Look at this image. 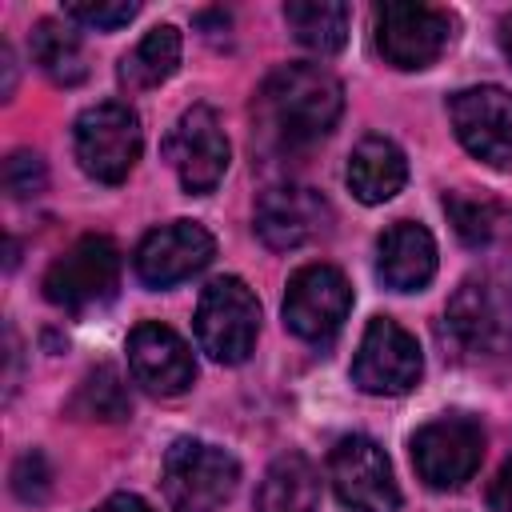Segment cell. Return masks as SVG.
Wrapping results in <instances>:
<instances>
[{"mask_svg":"<svg viewBox=\"0 0 512 512\" xmlns=\"http://www.w3.org/2000/svg\"><path fill=\"white\" fill-rule=\"evenodd\" d=\"M328 232H332V204L316 188L280 184L256 200V236L276 252L304 248Z\"/></svg>","mask_w":512,"mask_h":512,"instance_id":"obj_14","label":"cell"},{"mask_svg":"<svg viewBox=\"0 0 512 512\" xmlns=\"http://www.w3.org/2000/svg\"><path fill=\"white\" fill-rule=\"evenodd\" d=\"M180 68V28L176 24H156L144 32V40L120 60V84L128 92H148L164 84Z\"/></svg>","mask_w":512,"mask_h":512,"instance_id":"obj_20","label":"cell"},{"mask_svg":"<svg viewBox=\"0 0 512 512\" xmlns=\"http://www.w3.org/2000/svg\"><path fill=\"white\" fill-rule=\"evenodd\" d=\"M348 20H352V12L340 0H292V4H284V24L292 28V36L320 56L344 48Z\"/></svg>","mask_w":512,"mask_h":512,"instance_id":"obj_22","label":"cell"},{"mask_svg":"<svg viewBox=\"0 0 512 512\" xmlns=\"http://www.w3.org/2000/svg\"><path fill=\"white\" fill-rule=\"evenodd\" d=\"M72 140H76L80 168L100 184L128 180V172L136 168L140 148H144L140 116L120 100H104V104L84 108L80 120H76Z\"/></svg>","mask_w":512,"mask_h":512,"instance_id":"obj_6","label":"cell"},{"mask_svg":"<svg viewBox=\"0 0 512 512\" xmlns=\"http://www.w3.org/2000/svg\"><path fill=\"white\" fill-rule=\"evenodd\" d=\"M320 476L304 452H284L268 464L256 488V512H316Z\"/></svg>","mask_w":512,"mask_h":512,"instance_id":"obj_19","label":"cell"},{"mask_svg":"<svg viewBox=\"0 0 512 512\" xmlns=\"http://www.w3.org/2000/svg\"><path fill=\"white\" fill-rule=\"evenodd\" d=\"M48 480H52V472H48V460H44L40 448L24 452V456L12 464V492H16L24 504H40V500L48 496Z\"/></svg>","mask_w":512,"mask_h":512,"instance_id":"obj_27","label":"cell"},{"mask_svg":"<svg viewBox=\"0 0 512 512\" xmlns=\"http://www.w3.org/2000/svg\"><path fill=\"white\" fill-rule=\"evenodd\" d=\"M328 480H332L336 500L352 512H396L400 508L392 464L372 436L352 432L336 440V448L328 452Z\"/></svg>","mask_w":512,"mask_h":512,"instance_id":"obj_10","label":"cell"},{"mask_svg":"<svg viewBox=\"0 0 512 512\" xmlns=\"http://www.w3.org/2000/svg\"><path fill=\"white\" fill-rule=\"evenodd\" d=\"M440 340L468 368L512 360V272L468 276L440 316Z\"/></svg>","mask_w":512,"mask_h":512,"instance_id":"obj_2","label":"cell"},{"mask_svg":"<svg viewBox=\"0 0 512 512\" xmlns=\"http://www.w3.org/2000/svg\"><path fill=\"white\" fill-rule=\"evenodd\" d=\"M352 312V288L332 264H304L284 292V324L308 344H328Z\"/></svg>","mask_w":512,"mask_h":512,"instance_id":"obj_11","label":"cell"},{"mask_svg":"<svg viewBox=\"0 0 512 512\" xmlns=\"http://www.w3.org/2000/svg\"><path fill=\"white\" fill-rule=\"evenodd\" d=\"M240 484V464L232 452L180 436L164 452L160 488L172 512H220Z\"/></svg>","mask_w":512,"mask_h":512,"instance_id":"obj_3","label":"cell"},{"mask_svg":"<svg viewBox=\"0 0 512 512\" xmlns=\"http://www.w3.org/2000/svg\"><path fill=\"white\" fill-rule=\"evenodd\" d=\"M348 188L360 204L392 200L408 180V160L388 136H364L348 156Z\"/></svg>","mask_w":512,"mask_h":512,"instance_id":"obj_18","label":"cell"},{"mask_svg":"<svg viewBox=\"0 0 512 512\" xmlns=\"http://www.w3.org/2000/svg\"><path fill=\"white\" fill-rule=\"evenodd\" d=\"M44 184H48V168H44L40 152L16 148V152L4 160V188H8V196H16V200L40 196Z\"/></svg>","mask_w":512,"mask_h":512,"instance_id":"obj_25","label":"cell"},{"mask_svg":"<svg viewBox=\"0 0 512 512\" xmlns=\"http://www.w3.org/2000/svg\"><path fill=\"white\" fill-rule=\"evenodd\" d=\"M420 372H424V356L416 336L388 316H372L352 356V384L368 396H400L416 388Z\"/></svg>","mask_w":512,"mask_h":512,"instance_id":"obj_9","label":"cell"},{"mask_svg":"<svg viewBox=\"0 0 512 512\" xmlns=\"http://www.w3.org/2000/svg\"><path fill=\"white\" fill-rule=\"evenodd\" d=\"M376 276L392 292H416L436 276V240L424 224L396 220L376 240Z\"/></svg>","mask_w":512,"mask_h":512,"instance_id":"obj_17","label":"cell"},{"mask_svg":"<svg viewBox=\"0 0 512 512\" xmlns=\"http://www.w3.org/2000/svg\"><path fill=\"white\" fill-rule=\"evenodd\" d=\"M500 52L508 56V64H512V12L500 20Z\"/></svg>","mask_w":512,"mask_h":512,"instance_id":"obj_31","label":"cell"},{"mask_svg":"<svg viewBox=\"0 0 512 512\" xmlns=\"http://www.w3.org/2000/svg\"><path fill=\"white\" fill-rule=\"evenodd\" d=\"M260 304L240 276H216L196 304V340L216 364H244L256 348Z\"/></svg>","mask_w":512,"mask_h":512,"instance_id":"obj_4","label":"cell"},{"mask_svg":"<svg viewBox=\"0 0 512 512\" xmlns=\"http://www.w3.org/2000/svg\"><path fill=\"white\" fill-rule=\"evenodd\" d=\"M416 476L428 488H460L484 460V428L476 416L444 412L420 424L408 440Z\"/></svg>","mask_w":512,"mask_h":512,"instance_id":"obj_7","label":"cell"},{"mask_svg":"<svg viewBox=\"0 0 512 512\" xmlns=\"http://www.w3.org/2000/svg\"><path fill=\"white\" fill-rule=\"evenodd\" d=\"M76 412H84L92 420H124L132 412V400H128V388H124L120 372L108 368V364L88 372L80 392H76Z\"/></svg>","mask_w":512,"mask_h":512,"instance_id":"obj_24","label":"cell"},{"mask_svg":"<svg viewBox=\"0 0 512 512\" xmlns=\"http://www.w3.org/2000/svg\"><path fill=\"white\" fill-rule=\"evenodd\" d=\"M128 368L152 396H180L196 380V360L188 344L160 320H140L128 332Z\"/></svg>","mask_w":512,"mask_h":512,"instance_id":"obj_16","label":"cell"},{"mask_svg":"<svg viewBox=\"0 0 512 512\" xmlns=\"http://www.w3.org/2000/svg\"><path fill=\"white\" fill-rule=\"evenodd\" d=\"M216 256V240L208 228L192 220H172L152 228L136 248V276L148 288H172L196 272H204Z\"/></svg>","mask_w":512,"mask_h":512,"instance_id":"obj_15","label":"cell"},{"mask_svg":"<svg viewBox=\"0 0 512 512\" xmlns=\"http://www.w3.org/2000/svg\"><path fill=\"white\" fill-rule=\"evenodd\" d=\"M0 64H4V100H8L12 88H16V64H12V48L8 44H0Z\"/></svg>","mask_w":512,"mask_h":512,"instance_id":"obj_30","label":"cell"},{"mask_svg":"<svg viewBox=\"0 0 512 512\" xmlns=\"http://www.w3.org/2000/svg\"><path fill=\"white\" fill-rule=\"evenodd\" d=\"M456 140L492 168H512V92L496 84L464 88L448 100Z\"/></svg>","mask_w":512,"mask_h":512,"instance_id":"obj_13","label":"cell"},{"mask_svg":"<svg viewBox=\"0 0 512 512\" xmlns=\"http://www.w3.org/2000/svg\"><path fill=\"white\" fill-rule=\"evenodd\" d=\"M488 508L492 512H512V456L500 464V472L488 488Z\"/></svg>","mask_w":512,"mask_h":512,"instance_id":"obj_28","label":"cell"},{"mask_svg":"<svg viewBox=\"0 0 512 512\" xmlns=\"http://www.w3.org/2000/svg\"><path fill=\"white\" fill-rule=\"evenodd\" d=\"M116 288H120V248L108 236H80L44 272V296L64 312H88L96 304H108Z\"/></svg>","mask_w":512,"mask_h":512,"instance_id":"obj_8","label":"cell"},{"mask_svg":"<svg viewBox=\"0 0 512 512\" xmlns=\"http://www.w3.org/2000/svg\"><path fill=\"white\" fill-rule=\"evenodd\" d=\"M96 512H152V504H148V500H140L136 492H116V496H108Z\"/></svg>","mask_w":512,"mask_h":512,"instance_id":"obj_29","label":"cell"},{"mask_svg":"<svg viewBox=\"0 0 512 512\" xmlns=\"http://www.w3.org/2000/svg\"><path fill=\"white\" fill-rule=\"evenodd\" d=\"M164 156H168V164L176 168L184 192H192V196L212 192V188L224 180L228 160H232V148H228V136H224V128H220L216 108L192 104V108L172 124V132L164 136Z\"/></svg>","mask_w":512,"mask_h":512,"instance_id":"obj_12","label":"cell"},{"mask_svg":"<svg viewBox=\"0 0 512 512\" xmlns=\"http://www.w3.org/2000/svg\"><path fill=\"white\" fill-rule=\"evenodd\" d=\"M32 60L52 84H64V88H72L88 76L84 44H80L76 28L64 20H40L32 28Z\"/></svg>","mask_w":512,"mask_h":512,"instance_id":"obj_21","label":"cell"},{"mask_svg":"<svg viewBox=\"0 0 512 512\" xmlns=\"http://www.w3.org/2000/svg\"><path fill=\"white\" fill-rule=\"evenodd\" d=\"M444 212L456 228V236L472 248H484L500 236L512 232V204L488 200V196H468V192H448L444 196Z\"/></svg>","mask_w":512,"mask_h":512,"instance_id":"obj_23","label":"cell"},{"mask_svg":"<svg viewBox=\"0 0 512 512\" xmlns=\"http://www.w3.org/2000/svg\"><path fill=\"white\" fill-rule=\"evenodd\" d=\"M140 12V4L136 0H72V4H64V20H76V24H84V28H100V32H112V28H120V24H128L132 16Z\"/></svg>","mask_w":512,"mask_h":512,"instance_id":"obj_26","label":"cell"},{"mask_svg":"<svg viewBox=\"0 0 512 512\" xmlns=\"http://www.w3.org/2000/svg\"><path fill=\"white\" fill-rule=\"evenodd\" d=\"M344 112L340 80L320 64H280L252 100L256 132L272 152H300L324 140Z\"/></svg>","mask_w":512,"mask_h":512,"instance_id":"obj_1","label":"cell"},{"mask_svg":"<svg viewBox=\"0 0 512 512\" xmlns=\"http://www.w3.org/2000/svg\"><path fill=\"white\" fill-rule=\"evenodd\" d=\"M372 36L376 52L400 68V72H420L440 60V52L452 40V16L436 4H416V0H388L372 12Z\"/></svg>","mask_w":512,"mask_h":512,"instance_id":"obj_5","label":"cell"}]
</instances>
